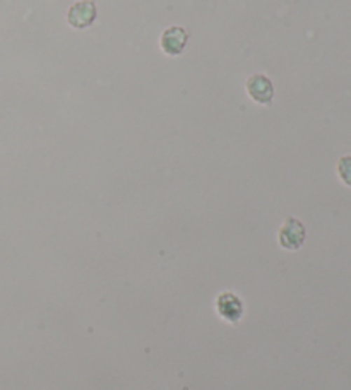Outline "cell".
Wrapping results in <instances>:
<instances>
[{"label":"cell","instance_id":"cell-1","mask_svg":"<svg viewBox=\"0 0 351 390\" xmlns=\"http://www.w3.org/2000/svg\"><path fill=\"white\" fill-rule=\"evenodd\" d=\"M244 308V301L238 298L235 293L225 291L216 298V310H218L219 316H221L225 322L233 323V326H237L242 320L245 312Z\"/></svg>","mask_w":351,"mask_h":390},{"label":"cell","instance_id":"cell-2","mask_svg":"<svg viewBox=\"0 0 351 390\" xmlns=\"http://www.w3.org/2000/svg\"><path fill=\"white\" fill-rule=\"evenodd\" d=\"M247 92L259 105L269 106L275 99V86L271 79L264 74H254L247 79Z\"/></svg>","mask_w":351,"mask_h":390},{"label":"cell","instance_id":"cell-3","mask_svg":"<svg viewBox=\"0 0 351 390\" xmlns=\"http://www.w3.org/2000/svg\"><path fill=\"white\" fill-rule=\"evenodd\" d=\"M280 245L287 250H298L305 242V226L295 218H288L277 235Z\"/></svg>","mask_w":351,"mask_h":390},{"label":"cell","instance_id":"cell-4","mask_svg":"<svg viewBox=\"0 0 351 390\" xmlns=\"http://www.w3.org/2000/svg\"><path fill=\"white\" fill-rule=\"evenodd\" d=\"M96 14H98V11H96L95 2H91V0H81V2H76L69 9L67 21L74 29H86L95 22Z\"/></svg>","mask_w":351,"mask_h":390},{"label":"cell","instance_id":"cell-5","mask_svg":"<svg viewBox=\"0 0 351 390\" xmlns=\"http://www.w3.org/2000/svg\"><path fill=\"white\" fill-rule=\"evenodd\" d=\"M188 34L182 26H172L161 34V50L170 57H179L187 46Z\"/></svg>","mask_w":351,"mask_h":390},{"label":"cell","instance_id":"cell-6","mask_svg":"<svg viewBox=\"0 0 351 390\" xmlns=\"http://www.w3.org/2000/svg\"><path fill=\"white\" fill-rule=\"evenodd\" d=\"M338 173L341 180L351 187V156H343L338 163Z\"/></svg>","mask_w":351,"mask_h":390}]
</instances>
